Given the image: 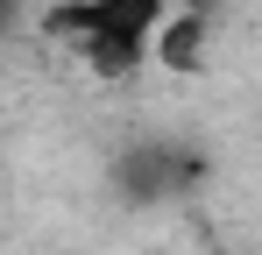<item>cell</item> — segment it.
Wrapping results in <instances>:
<instances>
[{
  "label": "cell",
  "instance_id": "cell-1",
  "mask_svg": "<svg viewBox=\"0 0 262 255\" xmlns=\"http://www.w3.org/2000/svg\"><path fill=\"white\" fill-rule=\"evenodd\" d=\"M106 184H114V199H121V206H170V199H184V192H199V184H206V156H199V149H184V142L149 135V142H128V149L114 156Z\"/></svg>",
  "mask_w": 262,
  "mask_h": 255
},
{
  "label": "cell",
  "instance_id": "cell-2",
  "mask_svg": "<svg viewBox=\"0 0 262 255\" xmlns=\"http://www.w3.org/2000/svg\"><path fill=\"white\" fill-rule=\"evenodd\" d=\"M206 42H213V14L170 7V14L156 22V36H149V64H163V71H199V64H206Z\"/></svg>",
  "mask_w": 262,
  "mask_h": 255
},
{
  "label": "cell",
  "instance_id": "cell-3",
  "mask_svg": "<svg viewBox=\"0 0 262 255\" xmlns=\"http://www.w3.org/2000/svg\"><path fill=\"white\" fill-rule=\"evenodd\" d=\"M78 64H92L99 78H135L149 64V29H92L78 36Z\"/></svg>",
  "mask_w": 262,
  "mask_h": 255
},
{
  "label": "cell",
  "instance_id": "cell-4",
  "mask_svg": "<svg viewBox=\"0 0 262 255\" xmlns=\"http://www.w3.org/2000/svg\"><path fill=\"white\" fill-rule=\"evenodd\" d=\"M14 7H21V0H0V36L14 29Z\"/></svg>",
  "mask_w": 262,
  "mask_h": 255
},
{
  "label": "cell",
  "instance_id": "cell-5",
  "mask_svg": "<svg viewBox=\"0 0 262 255\" xmlns=\"http://www.w3.org/2000/svg\"><path fill=\"white\" fill-rule=\"evenodd\" d=\"M177 7H199V14H220L227 0H177Z\"/></svg>",
  "mask_w": 262,
  "mask_h": 255
}]
</instances>
